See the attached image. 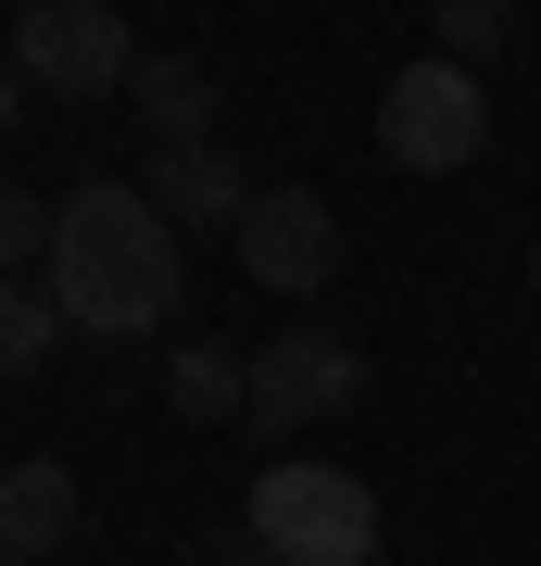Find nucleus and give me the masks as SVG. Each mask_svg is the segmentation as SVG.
<instances>
[{
    "instance_id": "7",
    "label": "nucleus",
    "mask_w": 541,
    "mask_h": 566,
    "mask_svg": "<svg viewBox=\"0 0 541 566\" xmlns=\"http://www.w3.org/2000/svg\"><path fill=\"white\" fill-rule=\"evenodd\" d=\"M152 202H164L177 240H189V227H227V240H240V214L264 202V189L240 177V151H227V139H201V151H164V164H152Z\"/></svg>"
},
{
    "instance_id": "13",
    "label": "nucleus",
    "mask_w": 541,
    "mask_h": 566,
    "mask_svg": "<svg viewBox=\"0 0 541 566\" xmlns=\"http://www.w3.org/2000/svg\"><path fill=\"white\" fill-rule=\"evenodd\" d=\"M51 240H63V202H39V189H13V202H0V264H51Z\"/></svg>"
},
{
    "instance_id": "5",
    "label": "nucleus",
    "mask_w": 541,
    "mask_h": 566,
    "mask_svg": "<svg viewBox=\"0 0 541 566\" xmlns=\"http://www.w3.org/2000/svg\"><path fill=\"white\" fill-rule=\"evenodd\" d=\"M341 264H353V240H341V214H327L315 189H264V202L240 214V277L278 290V303H315Z\"/></svg>"
},
{
    "instance_id": "3",
    "label": "nucleus",
    "mask_w": 541,
    "mask_h": 566,
    "mask_svg": "<svg viewBox=\"0 0 541 566\" xmlns=\"http://www.w3.org/2000/svg\"><path fill=\"white\" fill-rule=\"evenodd\" d=\"M252 542L278 566H365L378 554V491L353 465H264L252 479Z\"/></svg>"
},
{
    "instance_id": "8",
    "label": "nucleus",
    "mask_w": 541,
    "mask_h": 566,
    "mask_svg": "<svg viewBox=\"0 0 541 566\" xmlns=\"http://www.w3.org/2000/svg\"><path fill=\"white\" fill-rule=\"evenodd\" d=\"M126 114L152 126V164H164V151H201V139H215V63L152 51V63H139V88H126Z\"/></svg>"
},
{
    "instance_id": "2",
    "label": "nucleus",
    "mask_w": 541,
    "mask_h": 566,
    "mask_svg": "<svg viewBox=\"0 0 541 566\" xmlns=\"http://www.w3.org/2000/svg\"><path fill=\"white\" fill-rule=\"evenodd\" d=\"M139 25L114 13V0H25L13 13V88L25 102H114V88H139Z\"/></svg>"
},
{
    "instance_id": "11",
    "label": "nucleus",
    "mask_w": 541,
    "mask_h": 566,
    "mask_svg": "<svg viewBox=\"0 0 541 566\" xmlns=\"http://www.w3.org/2000/svg\"><path fill=\"white\" fill-rule=\"evenodd\" d=\"M51 340H63L51 277H13V290H0V365H13V378H39V365H51Z\"/></svg>"
},
{
    "instance_id": "12",
    "label": "nucleus",
    "mask_w": 541,
    "mask_h": 566,
    "mask_svg": "<svg viewBox=\"0 0 541 566\" xmlns=\"http://www.w3.org/2000/svg\"><path fill=\"white\" fill-rule=\"evenodd\" d=\"M428 51L479 76L491 51H517V13H503V0H441V13H428Z\"/></svg>"
},
{
    "instance_id": "6",
    "label": "nucleus",
    "mask_w": 541,
    "mask_h": 566,
    "mask_svg": "<svg viewBox=\"0 0 541 566\" xmlns=\"http://www.w3.org/2000/svg\"><path fill=\"white\" fill-rule=\"evenodd\" d=\"M365 390V353L341 340V327H278V340L252 353V428L278 441V428H315V416H341Z\"/></svg>"
},
{
    "instance_id": "1",
    "label": "nucleus",
    "mask_w": 541,
    "mask_h": 566,
    "mask_svg": "<svg viewBox=\"0 0 541 566\" xmlns=\"http://www.w3.org/2000/svg\"><path fill=\"white\" fill-rule=\"evenodd\" d=\"M51 303H63V327H89V340H152V327L189 303L177 227H164L152 189H126V177H76L63 240H51Z\"/></svg>"
},
{
    "instance_id": "10",
    "label": "nucleus",
    "mask_w": 541,
    "mask_h": 566,
    "mask_svg": "<svg viewBox=\"0 0 541 566\" xmlns=\"http://www.w3.org/2000/svg\"><path fill=\"white\" fill-rule=\"evenodd\" d=\"M164 403H177L189 428L252 416V353H227V340H177V365H164Z\"/></svg>"
},
{
    "instance_id": "14",
    "label": "nucleus",
    "mask_w": 541,
    "mask_h": 566,
    "mask_svg": "<svg viewBox=\"0 0 541 566\" xmlns=\"http://www.w3.org/2000/svg\"><path fill=\"white\" fill-rule=\"evenodd\" d=\"M529 290H541V252H529Z\"/></svg>"
},
{
    "instance_id": "4",
    "label": "nucleus",
    "mask_w": 541,
    "mask_h": 566,
    "mask_svg": "<svg viewBox=\"0 0 541 566\" xmlns=\"http://www.w3.org/2000/svg\"><path fill=\"white\" fill-rule=\"evenodd\" d=\"M378 151L403 164V177H454V164H479V151H491L479 76H466V63H441V51H416V63L378 88Z\"/></svg>"
},
{
    "instance_id": "9",
    "label": "nucleus",
    "mask_w": 541,
    "mask_h": 566,
    "mask_svg": "<svg viewBox=\"0 0 541 566\" xmlns=\"http://www.w3.org/2000/svg\"><path fill=\"white\" fill-rule=\"evenodd\" d=\"M0 542H13V566H51L63 542H76V465L25 453L13 479H0Z\"/></svg>"
}]
</instances>
